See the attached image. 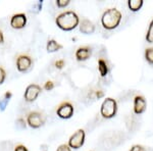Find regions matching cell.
Masks as SVG:
<instances>
[{
	"label": "cell",
	"instance_id": "1",
	"mask_svg": "<svg viewBox=\"0 0 153 151\" xmlns=\"http://www.w3.org/2000/svg\"><path fill=\"white\" fill-rule=\"evenodd\" d=\"M56 25L63 31H71L80 23L79 16L74 11H65L56 18Z\"/></svg>",
	"mask_w": 153,
	"mask_h": 151
},
{
	"label": "cell",
	"instance_id": "29",
	"mask_svg": "<svg viewBox=\"0 0 153 151\" xmlns=\"http://www.w3.org/2000/svg\"><path fill=\"white\" fill-rule=\"evenodd\" d=\"M40 148H41V151H48V149H49L48 146L46 144H42Z\"/></svg>",
	"mask_w": 153,
	"mask_h": 151
},
{
	"label": "cell",
	"instance_id": "25",
	"mask_svg": "<svg viewBox=\"0 0 153 151\" xmlns=\"http://www.w3.org/2000/svg\"><path fill=\"white\" fill-rule=\"evenodd\" d=\"M56 151H71V147L68 145H66V144H62V145H60L59 147L57 148V150Z\"/></svg>",
	"mask_w": 153,
	"mask_h": 151
},
{
	"label": "cell",
	"instance_id": "8",
	"mask_svg": "<svg viewBox=\"0 0 153 151\" xmlns=\"http://www.w3.org/2000/svg\"><path fill=\"white\" fill-rule=\"evenodd\" d=\"M32 65V58L28 55H19L16 59V68L19 71H28Z\"/></svg>",
	"mask_w": 153,
	"mask_h": 151
},
{
	"label": "cell",
	"instance_id": "3",
	"mask_svg": "<svg viewBox=\"0 0 153 151\" xmlns=\"http://www.w3.org/2000/svg\"><path fill=\"white\" fill-rule=\"evenodd\" d=\"M117 111V103L113 98H106L101 104V115L105 118H111Z\"/></svg>",
	"mask_w": 153,
	"mask_h": 151
},
{
	"label": "cell",
	"instance_id": "28",
	"mask_svg": "<svg viewBox=\"0 0 153 151\" xmlns=\"http://www.w3.org/2000/svg\"><path fill=\"white\" fill-rule=\"evenodd\" d=\"M96 96H97V98L99 99V98H102L103 96H104V93L102 92V91H97L96 92Z\"/></svg>",
	"mask_w": 153,
	"mask_h": 151
},
{
	"label": "cell",
	"instance_id": "14",
	"mask_svg": "<svg viewBox=\"0 0 153 151\" xmlns=\"http://www.w3.org/2000/svg\"><path fill=\"white\" fill-rule=\"evenodd\" d=\"M128 5H129V8L132 11H138L141 9L143 5V0H129Z\"/></svg>",
	"mask_w": 153,
	"mask_h": 151
},
{
	"label": "cell",
	"instance_id": "27",
	"mask_svg": "<svg viewBox=\"0 0 153 151\" xmlns=\"http://www.w3.org/2000/svg\"><path fill=\"white\" fill-rule=\"evenodd\" d=\"M14 151H29V150L27 149L26 146H24V145H18L16 147V149H14Z\"/></svg>",
	"mask_w": 153,
	"mask_h": 151
},
{
	"label": "cell",
	"instance_id": "19",
	"mask_svg": "<svg viewBox=\"0 0 153 151\" xmlns=\"http://www.w3.org/2000/svg\"><path fill=\"white\" fill-rule=\"evenodd\" d=\"M42 4H43V2L42 1H37L36 3L33 5V9H32V10L35 12V13H38V12L42 9Z\"/></svg>",
	"mask_w": 153,
	"mask_h": 151
},
{
	"label": "cell",
	"instance_id": "17",
	"mask_svg": "<svg viewBox=\"0 0 153 151\" xmlns=\"http://www.w3.org/2000/svg\"><path fill=\"white\" fill-rule=\"evenodd\" d=\"M145 58L149 63L153 64V48H148L145 51Z\"/></svg>",
	"mask_w": 153,
	"mask_h": 151
},
{
	"label": "cell",
	"instance_id": "15",
	"mask_svg": "<svg viewBox=\"0 0 153 151\" xmlns=\"http://www.w3.org/2000/svg\"><path fill=\"white\" fill-rule=\"evenodd\" d=\"M11 96H12L11 92H8V91H7V92L4 94V97L2 99H0V110L1 111L5 110V108H6L7 104H8L9 100H10Z\"/></svg>",
	"mask_w": 153,
	"mask_h": 151
},
{
	"label": "cell",
	"instance_id": "11",
	"mask_svg": "<svg viewBox=\"0 0 153 151\" xmlns=\"http://www.w3.org/2000/svg\"><path fill=\"white\" fill-rule=\"evenodd\" d=\"M80 31L83 34H86V35L93 34L95 31V26L91 21H89L87 19H84L80 24Z\"/></svg>",
	"mask_w": 153,
	"mask_h": 151
},
{
	"label": "cell",
	"instance_id": "7",
	"mask_svg": "<svg viewBox=\"0 0 153 151\" xmlns=\"http://www.w3.org/2000/svg\"><path fill=\"white\" fill-rule=\"evenodd\" d=\"M56 113L59 118H63V120L71 118L74 115V106L70 102H63L57 107Z\"/></svg>",
	"mask_w": 153,
	"mask_h": 151
},
{
	"label": "cell",
	"instance_id": "10",
	"mask_svg": "<svg viewBox=\"0 0 153 151\" xmlns=\"http://www.w3.org/2000/svg\"><path fill=\"white\" fill-rule=\"evenodd\" d=\"M147 106L146 99L143 96H136L134 98V112L136 115H141L145 111Z\"/></svg>",
	"mask_w": 153,
	"mask_h": 151
},
{
	"label": "cell",
	"instance_id": "13",
	"mask_svg": "<svg viewBox=\"0 0 153 151\" xmlns=\"http://www.w3.org/2000/svg\"><path fill=\"white\" fill-rule=\"evenodd\" d=\"M47 51L50 53L52 52H56V51L60 50L61 48H62V45H60V44H58L57 42L55 40H49L47 42Z\"/></svg>",
	"mask_w": 153,
	"mask_h": 151
},
{
	"label": "cell",
	"instance_id": "21",
	"mask_svg": "<svg viewBox=\"0 0 153 151\" xmlns=\"http://www.w3.org/2000/svg\"><path fill=\"white\" fill-rule=\"evenodd\" d=\"M53 88H54V83H53V82H51V81L46 82L45 85H44V89H45V90H47V91H51Z\"/></svg>",
	"mask_w": 153,
	"mask_h": 151
},
{
	"label": "cell",
	"instance_id": "6",
	"mask_svg": "<svg viewBox=\"0 0 153 151\" xmlns=\"http://www.w3.org/2000/svg\"><path fill=\"white\" fill-rule=\"evenodd\" d=\"M41 93V87L37 84H31L27 87L25 91V100L27 102H33L35 101L39 94Z\"/></svg>",
	"mask_w": 153,
	"mask_h": 151
},
{
	"label": "cell",
	"instance_id": "22",
	"mask_svg": "<svg viewBox=\"0 0 153 151\" xmlns=\"http://www.w3.org/2000/svg\"><path fill=\"white\" fill-rule=\"evenodd\" d=\"M5 77H6V74H5V71L3 70L2 68H0V85L5 80Z\"/></svg>",
	"mask_w": 153,
	"mask_h": 151
},
{
	"label": "cell",
	"instance_id": "24",
	"mask_svg": "<svg viewBox=\"0 0 153 151\" xmlns=\"http://www.w3.org/2000/svg\"><path fill=\"white\" fill-rule=\"evenodd\" d=\"M16 126H18L19 129H25L26 128V123H25V121L23 118H19V120L16 121Z\"/></svg>",
	"mask_w": 153,
	"mask_h": 151
},
{
	"label": "cell",
	"instance_id": "20",
	"mask_svg": "<svg viewBox=\"0 0 153 151\" xmlns=\"http://www.w3.org/2000/svg\"><path fill=\"white\" fill-rule=\"evenodd\" d=\"M56 4H57L58 7L62 8V7H65L70 4V0H57V1H56Z\"/></svg>",
	"mask_w": 153,
	"mask_h": 151
},
{
	"label": "cell",
	"instance_id": "5",
	"mask_svg": "<svg viewBox=\"0 0 153 151\" xmlns=\"http://www.w3.org/2000/svg\"><path fill=\"white\" fill-rule=\"evenodd\" d=\"M84 142H85V131L80 129L74 133V135H71L68 140V146L74 149H79L84 145Z\"/></svg>",
	"mask_w": 153,
	"mask_h": 151
},
{
	"label": "cell",
	"instance_id": "26",
	"mask_svg": "<svg viewBox=\"0 0 153 151\" xmlns=\"http://www.w3.org/2000/svg\"><path fill=\"white\" fill-rule=\"evenodd\" d=\"M130 151H145V149L143 148V146H141V145H135V146H133V147L131 148Z\"/></svg>",
	"mask_w": 153,
	"mask_h": 151
},
{
	"label": "cell",
	"instance_id": "9",
	"mask_svg": "<svg viewBox=\"0 0 153 151\" xmlns=\"http://www.w3.org/2000/svg\"><path fill=\"white\" fill-rule=\"evenodd\" d=\"M27 24V16L25 13H18L12 16L10 26L13 29H23Z\"/></svg>",
	"mask_w": 153,
	"mask_h": 151
},
{
	"label": "cell",
	"instance_id": "12",
	"mask_svg": "<svg viewBox=\"0 0 153 151\" xmlns=\"http://www.w3.org/2000/svg\"><path fill=\"white\" fill-rule=\"evenodd\" d=\"M91 56V49L89 47H81L76 51V58L79 61H84Z\"/></svg>",
	"mask_w": 153,
	"mask_h": 151
},
{
	"label": "cell",
	"instance_id": "23",
	"mask_svg": "<svg viewBox=\"0 0 153 151\" xmlns=\"http://www.w3.org/2000/svg\"><path fill=\"white\" fill-rule=\"evenodd\" d=\"M55 66L58 68V70H61V68L65 66V60L63 59H59V60L55 61Z\"/></svg>",
	"mask_w": 153,
	"mask_h": 151
},
{
	"label": "cell",
	"instance_id": "30",
	"mask_svg": "<svg viewBox=\"0 0 153 151\" xmlns=\"http://www.w3.org/2000/svg\"><path fill=\"white\" fill-rule=\"evenodd\" d=\"M3 42H4V36H3V33L0 31V44L3 43Z\"/></svg>",
	"mask_w": 153,
	"mask_h": 151
},
{
	"label": "cell",
	"instance_id": "16",
	"mask_svg": "<svg viewBox=\"0 0 153 151\" xmlns=\"http://www.w3.org/2000/svg\"><path fill=\"white\" fill-rule=\"evenodd\" d=\"M98 71H99L101 77H105L108 74V68L107 64L103 59H99L98 60Z\"/></svg>",
	"mask_w": 153,
	"mask_h": 151
},
{
	"label": "cell",
	"instance_id": "4",
	"mask_svg": "<svg viewBox=\"0 0 153 151\" xmlns=\"http://www.w3.org/2000/svg\"><path fill=\"white\" fill-rule=\"evenodd\" d=\"M27 123L31 128L38 129L45 123V116L41 112L33 111V112H30L27 116Z\"/></svg>",
	"mask_w": 153,
	"mask_h": 151
},
{
	"label": "cell",
	"instance_id": "18",
	"mask_svg": "<svg viewBox=\"0 0 153 151\" xmlns=\"http://www.w3.org/2000/svg\"><path fill=\"white\" fill-rule=\"evenodd\" d=\"M146 40L149 43H153V21L151 22L149 26V29H148L147 35H146Z\"/></svg>",
	"mask_w": 153,
	"mask_h": 151
},
{
	"label": "cell",
	"instance_id": "2",
	"mask_svg": "<svg viewBox=\"0 0 153 151\" xmlns=\"http://www.w3.org/2000/svg\"><path fill=\"white\" fill-rule=\"evenodd\" d=\"M122 19V13L117 8H109L103 13L101 18L103 28L106 30H113L120 25Z\"/></svg>",
	"mask_w": 153,
	"mask_h": 151
}]
</instances>
